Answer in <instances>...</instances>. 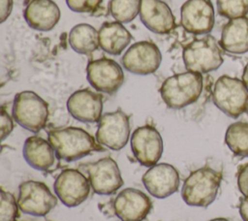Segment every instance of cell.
<instances>
[{"label":"cell","mask_w":248,"mask_h":221,"mask_svg":"<svg viewBox=\"0 0 248 221\" xmlns=\"http://www.w3.org/2000/svg\"><path fill=\"white\" fill-rule=\"evenodd\" d=\"M14 122L9 113L4 108L1 109V120H0V130H1V140L4 141L13 131Z\"/></svg>","instance_id":"f1b7e54d"},{"label":"cell","mask_w":248,"mask_h":221,"mask_svg":"<svg viewBox=\"0 0 248 221\" xmlns=\"http://www.w3.org/2000/svg\"><path fill=\"white\" fill-rule=\"evenodd\" d=\"M87 174L93 191L99 195H111L123 185L118 165L110 157H104L89 164Z\"/></svg>","instance_id":"9a60e30c"},{"label":"cell","mask_w":248,"mask_h":221,"mask_svg":"<svg viewBox=\"0 0 248 221\" xmlns=\"http://www.w3.org/2000/svg\"><path fill=\"white\" fill-rule=\"evenodd\" d=\"M225 142L229 149L237 157H248V123L236 121L226 131Z\"/></svg>","instance_id":"cb8c5ba5"},{"label":"cell","mask_w":248,"mask_h":221,"mask_svg":"<svg viewBox=\"0 0 248 221\" xmlns=\"http://www.w3.org/2000/svg\"><path fill=\"white\" fill-rule=\"evenodd\" d=\"M152 207L150 198L136 188H125L113 201V210L121 221H142Z\"/></svg>","instance_id":"2e32d148"},{"label":"cell","mask_w":248,"mask_h":221,"mask_svg":"<svg viewBox=\"0 0 248 221\" xmlns=\"http://www.w3.org/2000/svg\"><path fill=\"white\" fill-rule=\"evenodd\" d=\"M86 78L94 89L110 95L118 91L125 79L121 66L107 57L89 61L86 66Z\"/></svg>","instance_id":"9c48e42d"},{"label":"cell","mask_w":248,"mask_h":221,"mask_svg":"<svg viewBox=\"0 0 248 221\" xmlns=\"http://www.w3.org/2000/svg\"><path fill=\"white\" fill-rule=\"evenodd\" d=\"M90 186L89 179L75 169L62 171L53 184L56 197L67 207H75L82 204L89 196Z\"/></svg>","instance_id":"8fae6325"},{"label":"cell","mask_w":248,"mask_h":221,"mask_svg":"<svg viewBox=\"0 0 248 221\" xmlns=\"http://www.w3.org/2000/svg\"><path fill=\"white\" fill-rule=\"evenodd\" d=\"M48 105L31 90L18 92L13 102L12 116L24 129L38 133L45 128L48 119Z\"/></svg>","instance_id":"8992f818"},{"label":"cell","mask_w":248,"mask_h":221,"mask_svg":"<svg viewBox=\"0 0 248 221\" xmlns=\"http://www.w3.org/2000/svg\"><path fill=\"white\" fill-rule=\"evenodd\" d=\"M215 15L211 0H187L180 9V23L189 33L207 35L214 26Z\"/></svg>","instance_id":"4fadbf2b"},{"label":"cell","mask_w":248,"mask_h":221,"mask_svg":"<svg viewBox=\"0 0 248 221\" xmlns=\"http://www.w3.org/2000/svg\"><path fill=\"white\" fill-rule=\"evenodd\" d=\"M17 205L23 213L45 216L57 205V198L44 182L27 180L18 187Z\"/></svg>","instance_id":"52a82bcc"},{"label":"cell","mask_w":248,"mask_h":221,"mask_svg":"<svg viewBox=\"0 0 248 221\" xmlns=\"http://www.w3.org/2000/svg\"><path fill=\"white\" fill-rule=\"evenodd\" d=\"M162 62V53L152 42L140 41L133 44L121 57L124 69L132 74L146 76L155 73Z\"/></svg>","instance_id":"30bf717a"},{"label":"cell","mask_w":248,"mask_h":221,"mask_svg":"<svg viewBox=\"0 0 248 221\" xmlns=\"http://www.w3.org/2000/svg\"><path fill=\"white\" fill-rule=\"evenodd\" d=\"M239 214L243 221H248V198L246 197L240 199Z\"/></svg>","instance_id":"1f68e13d"},{"label":"cell","mask_w":248,"mask_h":221,"mask_svg":"<svg viewBox=\"0 0 248 221\" xmlns=\"http://www.w3.org/2000/svg\"><path fill=\"white\" fill-rule=\"evenodd\" d=\"M139 15L142 24L156 34H168L176 25L170 8L162 0H141Z\"/></svg>","instance_id":"ac0fdd59"},{"label":"cell","mask_w":248,"mask_h":221,"mask_svg":"<svg viewBox=\"0 0 248 221\" xmlns=\"http://www.w3.org/2000/svg\"><path fill=\"white\" fill-rule=\"evenodd\" d=\"M102 2L103 0H66L69 9L76 13H94Z\"/></svg>","instance_id":"83f0119b"},{"label":"cell","mask_w":248,"mask_h":221,"mask_svg":"<svg viewBox=\"0 0 248 221\" xmlns=\"http://www.w3.org/2000/svg\"><path fill=\"white\" fill-rule=\"evenodd\" d=\"M182 59L187 71L206 74L223 64V48L213 36L207 34L186 45L182 50Z\"/></svg>","instance_id":"277c9868"},{"label":"cell","mask_w":248,"mask_h":221,"mask_svg":"<svg viewBox=\"0 0 248 221\" xmlns=\"http://www.w3.org/2000/svg\"><path fill=\"white\" fill-rule=\"evenodd\" d=\"M131 149L137 161L144 167H152L160 160L164 143L158 130L151 125L138 127L131 136Z\"/></svg>","instance_id":"7c38bea8"},{"label":"cell","mask_w":248,"mask_h":221,"mask_svg":"<svg viewBox=\"0 0 248 221\" xmlns=\"http://www.w3.org/2000/svg\"><path fill=\"white\" fill-rule=\"evenodd\" d=\"M130 137L129 116L120 109L102 115L98 122L96 141L112 150L122 149Z\"/></svg>","instance_id":"ba28073f"},{"label":"cell","mask_w":248,"mask_h":221,"mask_svg":"<svg viewBox=\"0 0 248 221\" xmlns=\"http://www.w3.org/2000/svg\"><path fill=\"white\" fill-rule=\"evenodd\" d=\"M141 0H110L108 9L111 16L120 23H129L140 14Z\"/></svg>","instance_id":"d4e9b609"},{"label":"cell","mask_w":248,"mask_h":221,"mask_svg":"<svg viewBox=\"0 0 248 221\" xmlns=\"http://www.w3.org/2000/svg\"><path fill=\"white\" fill-rule=\"evenodd\" d=\"M202 87V74L187 71L167 78L159 91L168 108L180 110L195 103L200 98Z\"/></svg>","instance_id":"7a4b0ae2"},{"label":"cell","mask_w":248,"mask_h":221,"mask_svg":"<svg viewBox=\"0 0 248 221\" xmlns=\"http://www.w3.org/2000/svg\"><path fill=\"white\" fill-rule=\"evenodd\" d=\"M221 181V173L210 167L195 170L184 180L181 198L190 206L207 207L215 201Z\"/></svg>","instance_id":"3957f363"},{"label":"cell","mask_w":248,"mask_h":221,"mask_svg":"<svg viewBox=\"0 0 248 221\" xmlns=\"http://www.w3.org/2000/svg\"><path fill=\"white\" fill-rule=\"evenodd\" d=\"M209 221H229L228 219H226V218H214V219H211V220H209Z\"/></svg>","instance_id":"836d02e7"},{"label":"cell","mask_w":248,"mask_h":221,"mask_svg":"<svg viewBox=\"0 0 248 221\" xmlns=\"http://www.w3.org/2000/svg\"><path fill=\"white\" fill-rule=\"evenodd\" d=\"M212 101L226 115L237 118L248 110V87L242 79L223 75L214 83Z\"/></svg>","instance_id":"5b68a950"},{"label":"cell","mask_w":248,"mask_h":221,"mask_svg":"<svg viewBox=\"0 0 248 221\" xmlns=\"http://www.w3.org/2000/svg\"><path fill=\"white\" fill-rule=\"evenodd\" d=\"M237 187L242 196L248 198V163L241 166L238 170Z\"/></svg>","instance_id":"f546056e"},{"label":"cell","mask_w":248,"mask_h":221,"mask_svg":"<svg viewBox=\"0 0 248 221\" xmlns=\"http://www.w3.org/2000/svg\"><path fill=\"white\" fill-rule=\"evenodd\" d=\"M218 14L229 19L245 16L248 14V0H217Z\"/></svg>","instance_id":"484cf974"},{"label":"cell","mask_w":248,"mask_h":221,"mask_svg":"<svg viewBox=\"0 0 248 221\" xmlns=\"http://www.w3.org/2000/svg\"><path fill=\"white\" fill-rule=\"evenodd\" d=\"M67 110L75 119L80 122H99L103 112V97L87 88L77 90L68 98Z\"/></svg>","instance_id":"e0dca14e"},{"label":"cell","mask_w":248,"mask_h":221,"mask_svg":"<svg viewBox=\"0 0 248 221\" xmlns=\"http://www.w3.org/2000/svg\"><path fill=\"white\" fill-rule=\"evenodd\" d=\"M48 142L60 160L73 162L94 151L102 150L97 141L85 130L78 127L52 129L47 134Z\"/></svg>","instance_id":"6da1fadb"},{"label":"cell","mask_w":248,"mask_h":221,"mask_svg":"<svg viewBox=\"0 0 248 221\" xmlns=\"http://www.w3.org/2000/svg\"><path fill=\"white\" fill-rule=\"evenodd\" d=\"M71 47L79 54H91L100 47L99 31L88 23H79L75 25L68 38Z\"/></svg>","instance_id":"603a6c76"},{"label":"cell","mask_w":248,"mask_h":221,"mask_svg":"<svg viewBox=\"0 0 248 221\" xmlns=\"http://www.w3.org/2000/svg\"><path fill=\"white\" fill-rule=\"evenodd\" d=\"M141 180L148 193L157 199L171 196L178 190L180 183L178 171L168 163L150 167L143 174Z\"/></svg>","instance_id":"5bb4252c"},{"label":"cell","mask_w":248,"mask_h":221,"mask_svg":"<svg viewBox=\"0 0 248 221\" xmlns=\"http://www.w3.org/2000/svg\"><path fill=\"white\" fill-rule=\"evenodd\" d=\"M18 208L14 195L2 189L0 198V221H15L17 217Z\"/></svg>","instance_id":"4316f807"},{"label":"cell","mask_w":248,"mask_h":221,"mask_svg":"<svg viewBox=\"0 0 248 221\" xmlns=\"http://www.w3.org/2000/svg\"><path fill=\"white\" fill-rule=\"evenodd\" d=\"M14 0H0V20L4 22L11 15L13 10Z\"/></svg>","instance_id":"4dcf8cb0"},{"label":"cell","mask_w":248,"mask_h":221,"mask_svg":"<svg viewBox=\"0 0 248 221\" xmlns=\"http://www.w3.org/2000/svg\"><path fill=\"white\" fill-rule=\"evenodd\" d=\"M219 44L223 50L232 54L248 52V17L230 19L223 27Z\"/></svg>","instance_id":"44dd1931"},{"label":"cell","mask_w":248,"mask_h":221,"mask_svg":"<svg viewBox=\"0 0 248 221\" xmlns=\"http://www.w3.org/2000/svg\"><path fill=\"white\" fill-rule=\"evenodd\" d=\"M22 155L29 166L38 171H48L55 163V151L50 142L39 136L25 140Z\"/></svg>","instance_id":"ffe728a7"},{"label":"cell","mask_w":248,"mask_h":221,"mask_svg":"<svg viewBox=\"0 0 248 221\" xmlns=\"http://www.w3.org/2000/svg\"><path fill=\"white\" fill-rule=\"evenodd\" d=\"M132 35L118 21L104 22L99 29L100 47L110 55H119L129 46Z\"/></svg>","instance_id":"7402d4cb"},{"label":"cell","mask_w":248,"mask_h":221,"mask_svg":"<svg viewBox=\"0 0 248 221\" xmlns=\"http://www.w3.org/2000/svg\"><path fill=\"white\" fill-rule=\"evenodd\" d=\"M242 81L246 84V86L248 87V63L246 64V66L243 69V73H242Z\"/></svg>","instance_id":"d6a6232c"},{"label":"cell","mask_w":248,"mask_h":221,"mask_svg":"<svg viewBox=\"0 0 248 221\" xmlns=\"http://www.w3.org/2000/svg\"><path fill=\"white\" fill-rule=\"evenodd\" d=\"M60 16V9L52 0H30L23 12L28 26L42 32L52 30Z\"/></svg>","instance_id":"d6986e66"}]
</instances>
